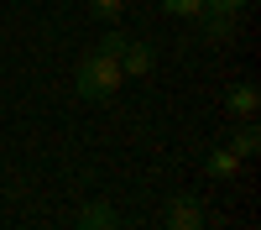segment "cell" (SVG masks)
<instances>
[{"mask_svg":"<svg viewBox=\"0 0 261 230\" xmlns=\"http://www.w3.org/2000/svg\"><path fill=\"white\" fill-rule=\"evenodd\" d=\"M73 89H79V99H89V105H99V99H115V94L125 89V68H120V58H115L110 47L84 53L79 73H73Z\"/></svg>","mask_w":261,"mask_h":230,"instance_id":"cell-1","label":"cell"},{"mask_svg":"<svg viewBox=\"0 0 261 230\" xmlns=\"http://www.w3.org/2000/svg\"><path fill=\"white\" fill-rule=\"evenodd\" d=\"M115 58H120V68H125V79H146L151 68H157V47H151L146 37H125Z\"/></svg>","mask_w":261,"mask_h":230,"instance_id":"cell-2","label":"cell"},{"mask_svg":"<svg viewBox=\"0 0 261 230\" xmlns=\"http://www.w3.org/2000/svg\"><path fill=\"white\" fill-rule=\"evenodd\" d=\"M162 225H167V230H199V225H204V204L193 199V194H178V199L167 204Z\"/></svg>","mask_w":261,"mask_h":230,"instance_id":"cell-3","label":"cell"},{"mask_svg":"<svg viewBox=\"0 0 261 230\" xmlns=\"http://www.w3.org/2000/svg\"><path fill=\"white\" fill-rule=\"evenodd\" d=\"M225 105H230V115H241V120H256V110H261V94H256V84H230Z\"/></svg>","mask_w":261,"mask_h":230,"instance_id":"cell-4","label":"cell"},{"mask_svg":"<svg viewBox=\"0 0 261 230\" xmlns=\"http://www.w3.org/2000/svg\"><path fill=\"white\" fill-rule=\"evenodd\" d=\"M204 173H209L214 183H225V178H235V173H241V157H235L230 146H214V152H209V162H204Z\"/></svg>","mask_w":261,"mask_h":230,"instance_id":"cell-5","label":"cell"},{"mask_svg":"<svg viewBox=\"0 0 261 230\" xmlns=\"http://www.w3.org/2000/svg\"><path fill=\"white\" fill-rule=\"evenodd\" d=\"M230 152H235V157H241V162L261 152V131H256V120H241V131H235V136H230Z\"/></svg>","mask_w":261,"mask_h":230,"instance_id":"cell-6","label":"cell"},{"mask_svg":"<svg viewBox=\"0 0 261 230\" xmlns=\"http://www.w3.org/2000/svg\"><path fill=\"white\" fill-rule=\"evenodd\" d=\"M73 230H120V225H115V209H110V204H89V209L79 215Z\"/></svg>","mask_w":261,"mask_h":230,"instance_id":"cell-7","label":"cell"},{"mask_svg":"<svg viewBox=\"0 0 261 230\" xmlns=\"http://www.w3.org/2000/svg\"><path fill=\"white\" fill-rule=\"evenodd\" d=\"M204 6H209V0H162V11L167 16H183V21H199Z\"/></svg>","mask_w":261,"mask_h":230,"instance_id":"cell-8","label":"cell"},{"mask_svg":"<svg viewBox=\"0 0 261 230\" xmlns=\"http://www.w3.org/2000/svg\"><path fill=\"white\" fill-rule=\"evenodd\" d=\"M125 6H130V0H94V16H99V21H120Z\"/></svg>","mask_w":261,"mask_h":230,"instance_id":"cell-9","label":"cell"},{"mask_svg":"<svg viewBox=\"0 0 261 230\" xmlns=\"http://www.w3.org/2000/svg\"><path fill=\"white\" fill-rule=\"evenodd\" d=\"M209 6H220V11H246L251 0H209Z\"/></svg>","mask_w":261,"mask_h":230,"instance_id":"cell-10","label":"cell"},{"mask_svg":"<svg viewBox=\"0 0 261 230\" xmlns=\"http://www.w3.org/2000/svg\"><path fill=\"white\" fill-rule=\"evenodd\" d=\"M199 230H204V225H199Z\"/></svg>","mask_w":261,"mask_h":230,"instance_id":"cell-11","label":"cell"}]
</instances>
